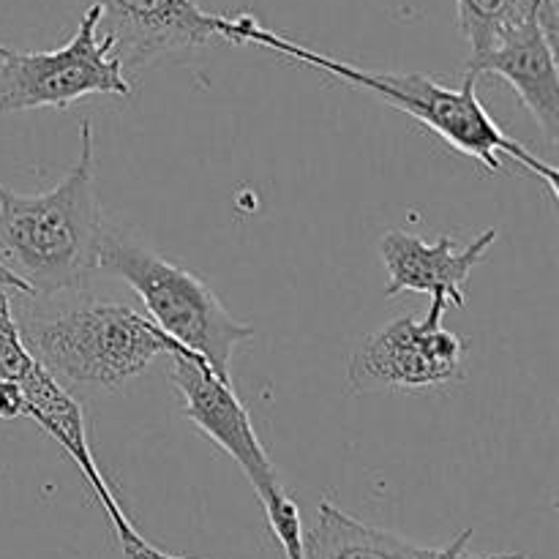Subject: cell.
<instances>
[{"label": "cell", "instance_id": "52a82bcc", "mask_svg": "<svg viewBox=\"0 0 559 559\" xmlns=\"http://www.w3.org/2000/svg\"><path fill=\"white\" fill-rule=\"evenodd\" d=\"M451 306L431 298L426 317H396L355 347L347 366L358 393L431 391L462 380L464 342L442 325Z\"/></svg>", "mask_w": 559, "mask_h": 559}, {"label": "cell", "instance_id": "e0dca14e", "mask_svg": "<svg viewBox=\"0 0 559 559\" xmlns=\"http://www.w3.org/2000/svg\"><path fill=\"white\" fill-rule=\"evenodd\" d=\"M0 287L11 289V293H16V295H25V298H31V293H27V287H25V284H22L20 278L14 276V273H11V271H5L3 265H0Z\"/></svg>", "mask_w": 559, "mask_h": 559}, {"label": "cell", "instance_id": "2e32d148", "mask_svg": "<svg viewBox=\"0 0 559 559\" xmlns=\"http://www.w3.org/2000/svg\"><path fill=\"white\" fill-rule=\"evenodd\" d=\"M27 415L25 391L16 380H0V420H20Z\"/></svg>", "mask_w": 559, "mask_h": 559}, {"label": "cell", "instance_id": "7c38bea8", "mask_svg": "<svg viewBox=\"0 0 559 559\" xmlns=\"http://www.w3.org/2000/svg\"><path fill=\"white\" fill-rule=\"evenodd\" d=\"M429 549L388 530L349 516L333 502L317 506L314 524L304 533V559H426Z\"/></svg>", "mask_w": 559, "mask_h": 559}, {"label": "cell", "instance_id": "ba28073f", "mask_svg": "<svg viewBox=\"0 0 559 559\" xmlns=\"http://www.w3.org/2000/svg\"><path fill=\"white\" fill-rule=\"evenodd\" d=\"M102 27L115 36L123 69H142L169 52L238 44V20L211 14L197 0H93Z\"/></svg>", "mask_w": 559, "mask_h": 559}, {"label": "cell", "instance_id": "9c48e42d", "mask_svg": "<svg viewBox=\"0 0 559 559\" xmlns=\"http://www.w3.org/2000/svg\"><path fill=\"white\" fill-rule=\"evenodd\" d=\"M16 382H20L27 399L25 418L36 420L38 429L47 437H52V440L63 448L66 456L76 464V469H80V475L85 478V484L91 486L93 497H96L98 506L107 513L115 535H118L123 559H189L180 555H169V551L153 546L151 540H145V535L131 524L129 513L123 511V506H120L118 497H115L112 486H109L102 467L96 464L91 442H87L85 415H82V407L76 404V399L71 396L60 382H55L36 360H31V366L22 371V377Z\"/></svg>", "mask_w": 559, "mask_h": 559}, {"label": "cell", "instance_id": "4fadbf2b", "mask_svg": "<svg viewBox=\"0 0 559 559\" xmlns=\"http://www.w3.org/2000/svg\"><path fill=\"white\" fill-rule=\"evenodd\" d=\"M544 3L546 0H456L459 27L473 47L469 55L489 49L502 33L544 9Z\"/></svg>", "mask_w": 559, "mask_h": 559}, {"label": "cell", "instance_id": "5b68a950", "mask_svg": "<svg viewBox=\"0 0 559 559\" xmlns=\"http://www.w3.org/2000/svg\"><path fill=\"white\" fill-rule=\"evenodd\" d=\"M169 382L183 402V415L240 467L254 489L265 522L287 559H304V522L293 497L278 478L276 464L257 437L249 409L233 391V382L218 380L205 360L186 349H173Z\"/></svg>", "mask_w": 559, "mask_h": 559}, {"label": "cell", "instance_id": "3957f363", "mask_svg": "<svg viewBox=\"0 0 559 559\" xmlns=\"http://www.w3.org/2000/svg\"><path fill=\"white\" fill-rule=\"evenodd\" d=\"M20 333L31 358L71 396L74 391L118 393L153 360L183 349L151 317L118 300H85L27 317Z\"/></svg>", "mask_w": 559, "mask_h": 559}, {"label": "cell", "instance_id": "5bb4252c", "mask_svg": "<svg viewBox=\"0 0 559 559\" xmlns=\"http://www.w3.org/2000/svg\"><path fill=\"white\" fill-rule=\"evenodd\" d=\"M11 289L0 287V380H20L22 371L31 366V353L22 342L20 322L11 306Z\"/></svg>", "mask_w": 559, "mask_h": 559}, {"label": "cell", "instance_id": "30bf717a", "mask_svg": "<svg viewBox=\"0 0 559 559\" xmlns=\"http://www.w3.org/2000/svg\"><path fill=\"white\" fill-rule=\"evenodd\" d=\"M464 74H497L516 91L546 140H559V69H557V0L502 33L489 49L469 55Z\"/></svg>", "mask_w": 559, "mask_h": 559}, {"label": "cell", "instance_id": "8fae6325", "mask_svg": "<svg viewBox=\"0 0 559 559\" xmlns=\"http://www.w3.org/2000/svg\"><path fill=\"white\" fill-rule=\"evenodd\" d=\"M497 235L500 233L489 227L459 249L456 240L448 235L429 243L404 229H388L380 238V257L388 271L385 295L393 298L399 293H426L429 298L445 300L453 309H464V284L473 267L486 260Z\"/></svg>", "mask_w": 559, "mask_h": 559}, {"label": "cell", "instance_id": "8992f818", "mask_svg": "<svg viewBox=\"0 0 559 559\" xmlns=\"http://www.w3.org/2000/svg\"><path fill=\"white\" fill-rule=\"evenodd\" d=\"M87 96H131L115 36L102 31V9L87 5L74 36L47 52L0 49V115L41 107H71Z\"/></svg>", "mask_w": 559, "mask_h": 559}, {"label": "cell", "instance_id": "7a4b0ae2", "mask_svg": "<svg viewBox=\"0 0 559 559\" xmlns=\"http://www.w3.org/2000/svg\"><path fill=\"white\" fill-rule=\"evenodd\" d=\"M104 222L96 191L93 123L82 120L80 153L58 186L20 194L0 183V265L31 298L85 287L98 271Z\"/></svg>", "mask_w": 559, "mask_h": 559}, {"label": "cell", "instance_id": "ac0fdd59", "mask_svg": "<svg viewBox=\"0 0 559 559\" xmlns=\"http://www.w3.org/2000/svg\"><path fill=\"white\" fill-rule=\"evenodd\" d=\"M0 49H3V47H0Z\"/></svg>", "mask_w": 559, "mask_h": 559}, {"label": "cell", "instance_id": "6da1fadb", "mask_svg": "<svg viewBox=\"0 0 559 559\" xmlns=\"http://www.w3.org/2000/svg\"><path fill=\"white\" fill-rule=\"evenodd\" d=\"M238 44H254L271 52L284 55L300 66H311L317 71L336 76L344 85L369 91L371 96L382 98L388 107L402 109L409 118L418 120L429 131H435L445 145L473 162L484 164L491 175L502 169V156L513 158L522 169L544 180L551 200H559V178L555 164L535 156L530 147L508 136L495 118L486 112L475 93L478 76L464 74L462 87H448L429 74H391V71H364L353 63L331 58V55L314 52L304 44L287 36H278L271 27L262 25L254 14H238Z\"/></svg>", "mask_w": 559, "mask_h": 559}, {"label": "cell", "instance_id": "9a60e30c", "mask_svg": "<svg viewBox=\"0 0 559 559\" xmlns=\"http://www.w3.org/2000/svg\"><path fill=\"white\" fill-rule=\"evenodd\" d=\"M469 538H473V530H464L459 538H453L451 544L442 546V549H429V557L426 559H527L524 555H516V551H508V555H469Z\"/></svg>", "mask_w": 559, "mask_h": 559}, {"label": "cell", "instance_id": "277c9868", "mask_svg": "<svg viewBox=\"0 0 559 559\" xmlns=\"http://www.w3.org/2000/svg\"><path fill=\"white\" fill-rule=\"evenodd\" d=\"M98 271L129 284L153 325L186 353L205 360L218 380L229 382L235 349L254 336V328L235 320L200 276L115 229H104Z\"/></svg>", "mask_w": 559, "mask_h": 559}]
</instances>
